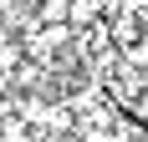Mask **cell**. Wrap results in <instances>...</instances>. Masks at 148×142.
<instances>
[{"mask_svg":"<svg viewBox=\"0 0 148 142\" xmlns=\"http://www.w3.org/2000/svg\"><path fill=\"white\" fill-rule=\"evenodd\" d=\"M87 20H97V0H72L66 5V26H87Z\"/></svg>","mask_w":148,"mask_h":142,"instance_id":"1","label":"cell"},{"mask_svg":"<svg viewBox=\"0 0 148 142\" xmlns=\"http://www.w3.org/2000/svg\"><path fill=\"white\" fill-rule=\"evenodd\" d=\"M123 61H128V66H138V71H148V36H138V41L123 46Z\"/></svg>","mask_w":148,"mask_h":142,"instance_id":"2","label":"cell"},{"mask_svg":"<svg viewBox=\"0 0 148 142\" xmlns=\"http://www.w3.org/2000/svg\"><path fill=\"white\" fill-rule=\"evenodd\" d=\"M66 5H72V0H41V26H56V20H66Z\"/></svg>","mask_w":148,"mask_h":142,"instance_id":"3","label":"cell"},{"mask_svg":"<svg viewBox=\"0 0 148 142\" xmlns=\"http://www.w3.org/2000/svg\"><path fill=\"white\" fill-rule=\"evenodd\" d=\"M0 142H26V122H5L0 127Z\"/></svg>","mask_w":148,"mask_h":142,"instance_id":"4","label":"cell"},{"mask_svg":"<svg viewBox=\"0 0 148 142\" xmlns=\"http://www.w3.org/2000/svg\"><path fill=\"white\" fill-rule=\"evenodd\" d=\"M123 5H128L133 15H148V0H123Z\"/></svg>","mask_w":148,"mask_h":142,"instance_id":"5","label":"cell"}]
</instances>
